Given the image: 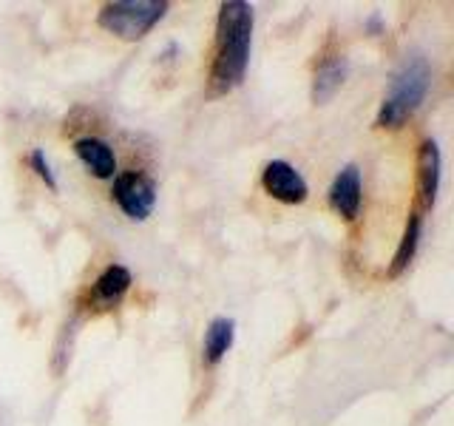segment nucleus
I'll use <instances>...</instances> for the list:
<instances>
[{"mask_svg":"<svg viewBox=\"0 0 454 426\" xmlns=\"http://www.w3.org/2000/svg\"><path fill=\"white\" fill-rule=\"evenodd\" d=\"M253 46V6L245 0H224L216 20V54H213L210 85L227 94L241 85Z\"/></svg>","mask_w":454,"mask_h":426,"instance_id":"1","label":"nucleus"},{"mask_svg":"<svg viewBox=\"0 0 454 426\" xmlns=\"http://www.w3.org/2000/svg\"><path fill=\"white\" fill-rule=\"evenodd\" d=\"M432 85V68L423 57H411L395 71L389 83V91L383 94V103L378 108L380 128H401L411 114H415Z\"/></svg>","mask_w":454,"mask_h":426,"instance_id":"2","label":"nucleus"},{"mask_svg":"<svg viewBox=\"0 0 454 426\" xmlns=\"http://www.w3.org/2000/svg\"><path fill=\"white\" fill-rule=\"evenodd\" d=\"M165 0H117L99 9V26L120 40H142L165 18Z\"/></svg>","mask_w":454,"mask_h":426,"instance_id":"3","label":"nucleus"},{"mask_svg":"<svg viewBox=\"0 0 454 426\" xmlns=\"http://www.w3.org/2000/svg\"><path fill=\"white\" fill-rule=\"evenodd\" d=\"M111 196L128 219L145 222L156 205V185L151 177L142 174V170H125V174L114 179Z\"/></svg>","mask_w":454,"mask_h":426,"instance_id":"4","label":"nucleus"},{"mask_svg":"<svg viewBox=\"0 0 454 426\" xmlns=\"http://www.w3.org/2000/svg\"><path fill=\"white\" fill-rule=\"evenodd\" d=\"M262 185L276 202H284V205H301L309 193L301 170H295L290 162H284V160H273V162L264 165Z\"/></svg>","mask_w":454,"mask_h":426,"instance_id":"5","label":"nucleus"},{"mask_svg":"<svg viewBox=\"0 0 454 426\" xmlns=\"http://www.w3.org/2000/svg\"><path fill=\"white\" fill-rule=\"evenodd\" d=\"M330 205L340 219L352 222L361 213L364 205V182H361V170L355 165H347L338 170V177L330 185Z\"/></svg>","mask_w":454,"mask_h":426,"instance_id":"6","label":"nucleus"},{"mask_svg":"<svg viewBox=\"0 0 454 426\" xmlns=\"http://www.w3.org/2000/svg\"><path fill=\"white\" fill-rule=\"evenodd\" d=\"M349 63L344 54H330L318 63L316 75H312V103L324 106L340 91V85L347 83Z\"/></svg>","mask_w":454,"mask_h":426,"instance_id":"7","label":"nucleus"},{"mask_svg":"<svg viewBox=\"0 0 454 426\" xmlns=\"http://www.w3.org/2000/svg\"><path fill=\"white\" fill-rule=\"evenodd\" d=\"M440 148L434 139H423L420 151H418V185H420V202L429 210L437 202V191H440Z\"/></svg>","mask_w":454,"mask_h":426,"instance_id":"8","label":"nucleus"},{"mask_svg":"<svg viewBox=\"0 0 454 426\" xmlns=\"http://www.w3.org/2000/svg\"><path fill=\"white\" fill-rule=\"evenodd\" d=\"M74 151L80 156V162L91 170L97 179H111L117 174V154L99 137H80L74 142Z\"/></svg>","mask_w":454,"mask_h":426,"instance_id":"9","label":"nucleus"},{"mask_svg":"<svg viewBox=\"0 0 454 426\" xmlns=\"http://www.w3.org/2000/svg\"><path fill=\"white\" fill-rule=\"evenodd\" d=\"M131 290V273H128V267L122 264H108L103 273L97 276L94 281V304L97 307H114L122 302V296Z\"/></svg>","mask_w":454,"mask_h":426,"instance_id":"10","label":"nucleus"},{"mask_svg":"<svg viewBox=\"0 0 454 426\" xmlns=\"http://www.w3.org/2000/svg\"><path fill=\"white\" fill-rule=\"evenodd\" d=\"M233 338H236V321L227 319V316H219L207 324L205 330V341H202V359L205 364L216 367L227 352L233 347Z\"/></svg>","mask_w":454,"mask_h":426,"instance_id":"11","label":"nucleus"},{"mask_svg":"<svg viewBox=\"0 0 454 426\" xmlns=\"http://www.w3.org/2000/svg\"><path fill=\"white\" fill-rule=\"evenodd\" d=\"M420 227H423V219L420 213H409V222H406V231L401 236V245L395 250V259H392V267H389V276H401L403 270L411 264L418 253V245H420Z\"/></svg>","mask_w":454,"mask_h":426,"instance_id":"12","label":"nucleus"},{"mask_svg":"<svg viewBox=\"0 0 454 426\" xmlns=\"http://www.w3.org/2000/svg\"><path fill=\"white\" fill-rule=\"evenodd\" d=\"M28 162H32V168H35V174L49 185L51 191H57V179H54V174H51V165H49V160H46V154H43L40 148L37 151H32V156H28Z\"/></svg>","mask_w":454,"mask_h":426,"instance_id":"13","label":"nucleus"}]
</instances>
